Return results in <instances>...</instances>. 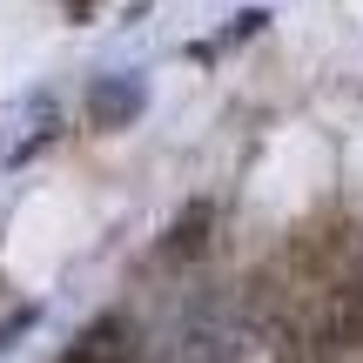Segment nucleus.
<instances>
[{
	"label": "nucleus",
	"instance_id": "obj_1",
	"mask_svg": "<svg viewBox=\"0 0 363 363\" xmlns=\"http://www.w3.org/2000/svg\"><path fill=\"white\" fill-rule=\"evenodd\" d=\"M142 108H148V88H142V81H128V74H101L88 88V121H94V128H108V135L128 128Z\"/></svg>",
	"mask_w": 363,
	"mask_h": 363
},
{
	"label": "nucleus",
	"instance_id": "obj_2",
	"mask_svg": "<svg viewBox=\"0 0 363 363\" xmlns=\"http://www.w3.org/2000/svg\"><path fill=\"white\" fill-rule=\"evenodd\" d=\"M61 363H142V350H135V330H128V323L101 316V323H94V330H88V337H81Z\"/></svg>",
	"mask_w": 363,
	"mask_h": 363
},
{
	"label": "nucleus",
	"instance_id": "obj_3",
	"mask_svg": "<svg viewBox=\"0 0 363 363\" xmlns=\"http://www.w3.org/2000/svg\"><path fill=\"white\" fill-rule=\"evenodd\" d=\"M54 121H61V115H54V101H34V108H27V135L7 148V162H13V169H21V162H34L40 148L54 142Z\"/></svg>",
	"mask_w": 363,
	"mask_h": 363
},
{
	"label": "nucleus",
	"instance_id": "obj_4",
	"mask_svg": "<svg viewBox=\"0 0 363 363\" xmlns=\"http://www.w3.org/2000/svg\"><path fill=\"white\" fill-rule=\"evenodd\" d=\"M202 229H208V202H195L189 216L169 229V256H195V249H202Z\"/></svg>",
	"mask_w": 363,
	"mask_h": 363
},
{
	"label": "nucleus",
	"instance_id": "obj_5",
	"mask_svg": "<svg viewBox=\"0 0 363 363\" xmlns=\"http://www.w3.org/2000/svg\"><path fill=\"white\" fill-rule=\"evenodd\" d=\"M67 7H74V13H88V7H94V0H67Z\"/></svg>",
	"mask_w": 363,
	"mask_h": 363
}]
</instances>
